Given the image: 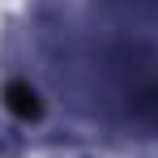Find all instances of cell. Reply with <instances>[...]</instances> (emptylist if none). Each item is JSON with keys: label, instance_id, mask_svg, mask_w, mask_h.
Here are the masks:
<instances>
[{"label": "cell", "instance_id": "obj_1", "mask_svg": "<svg viewBox=\"0 0 158 158\" xmlns=\"http://www.w3.org/2000/svg\"><path fill=\"white\" fill-rule=\"evenodd\" d=\"M4 107H9L13 115H22V120H30V115H39V103H34V90H30V85H22V81H13V85L4 90Z\"/></svg>", "mask_w": 158, "mask_h": 158}, {"label": "cell", "instance_id": "obj_2", "mask_svg": "<svg viewBox=\"0 0 158 158\" xmlns=\"http://www.w3.org/2000/svg\"><path fill=\"white\" fill-rule=\"evenodd\" d=\"M137 115H141V120H150V124H158V85L137 94Z\"/></svg>", "mask_w": 158, "mask_h": 158}]
</instances>
